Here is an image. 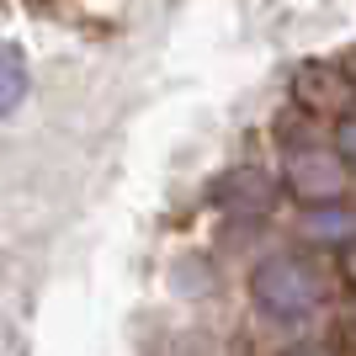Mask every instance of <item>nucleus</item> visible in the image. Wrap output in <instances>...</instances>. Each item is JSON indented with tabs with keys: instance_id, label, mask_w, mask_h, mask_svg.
<instances>
[{
	"instance_id": "nucleus-1",
	"label": "nucleus",
	"mask_w": 356,
	"mask_h": 356,
	"mask_svg": "<svg viewBox=\"0 0 356 356\" xmlns=\"http://www.w3.org/2000/svg\"><path fill=\"white\" fill-rule=\"evenodd\" d=\"M250 298L271 325H303L325 309V271L303 255H271L255 266Z\"/></svg>"
},
{
	"instance_id": "nucleus-4",
	"label": "nucleus",
	"mask_w": 356,
	"mask_h": 356,
	"mask_svg": "<svg viewBox=\"0 0 356 356\" xmlns=\"http://www.w3.org/2000/svg\"><path fill=\"white\" fill-rule=\"evenodd\" d=\"M27 86H32V74H27V59H22V48L0 43V118H11L16 106L27 102Z\"/></svg>"
},
{
	"instance_id": "nucleus-3",
	"label": "nucleus",
	"mask_w": 356,
	"mask_h": 356,
	"mask_svg": "<svg viewBox=\"0 0 356 356\" xmlns=\"http://www.w3.org/2000/svg\"><path fill=\"white\" fill-rule=\"evenodd\" d=\"M213 197H218V208L239 213V218H255V213H271L277 208V181L266 176V170H229V176L213 186Z\"/></svg>"
},
{
	"instance_id": "nucleus-5",
	"label": "nucleus",
	"mask_w": 356,
	"mask_h": 356,
	"mask_svg": "<svg viewBox=\"0 0 356 356\" xmlns=\"http://www.w3.org/2000/svg\"><path fill=\"white\" fill-rule=\"evenodd\" d=\"M303 229H309L314 239H330V245H351L356 239V213H341L335 202H319V213H309Z\"/></svg>"
},
{
	"instance_id": "nucleus-6",
	"label": "nucleus",
	"mask_w": 356,
	"mask_h": 356,
	"mask_svg": "<svg viewBox=\"0 0 356 356\" xmlns=\"http://www.w3.org/2000/svg\"><path fill=\"white\" fill-rule=\"evenodd\" d=\"M335 149L346 154V165H356V112L341 118V128H335Z\"/></svg>"
},
{
	"instance_id": "nucleus-7",
	"label": "nucleus",
	"mask_w": 356,
	"mask_h": 356,
	"mask_svg": "<svg viewBox=\"0 0 356 356\" xmlns=\"http://www.w3.org/2000/svg\"><path fill=\"white\" fill-rule=\"evenodd\" d=\"M287 356H335V346H319V341H298V346H287Z\"/></svg>"
},
{
	"instance_id": "nucleus-8",
	"label": "nucleus",
	"mask_w": 356,
	"mask_h": 356,
	"mask_svg": "<svg viewBox=\"0 0 356 356\" xmlns=\"http://www.w3.org/2000/svg\"><path fill=\"white\" fill-rule=\"evenodd\" d=\"M341 266H346V282L356 287V239H351V245H346V261H341Z\"/></svg>"
},
{
	"instance_id": "nucleus-2",
	"label": "nucleus",
	"mask_w": 356,
	"mask_h": 356,
	"mask_svg": "<svg viewBox=\"0 0 356 356\" xmlns=\"http://www.w3.org/2000/svg\"><path fill=\"white\" fill-rule=\"evenodd\" d=\"M282 176H287V192L298 202L319 208V202H341L346 197L351 165H346L341 149H330V144H293L287 160H282Z\"/></svg>"
}]
</instances>
